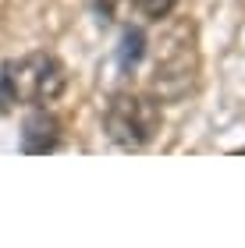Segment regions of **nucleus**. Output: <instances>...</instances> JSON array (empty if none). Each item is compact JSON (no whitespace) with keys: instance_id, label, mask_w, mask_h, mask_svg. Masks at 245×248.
I'll use <instances>...</instances> for the list:
<instances>
[{"instance_id":"obj_1","label":"nucleus","mask_w":245,"mask_h":248,"mask_svg":"<svg viewBox=\"0 0 245 248\" xmlns=\"http://www.w3.org/2000/svg\"><path fill=\"white\" fill-rule=\"evenodd\" d=\"M199 82V50H196V25L188 18L171 21L160 39L157 53H153V78L149 93L160 103H178L196 89Z\"/></svg>"},{"instance_id":"obj_5","label":"nucleus","mask_w":245,"mask_h":248,"mask_svg":"<svg viewBox=\"0 0 245 248\" xmlns=\"http://www.w3.org/2000/svg\"><path fill=\"white\" fill-rule=\"evenodd\" d=\"M146 57V32L142 29H125L121 36V50H117V61L125 71H135V64Z\"/></svg>"},{"instance_id":"obj_2","label":"nucleus","mask_w":245,"mask_h":248,"mask_svg":"<svg viewBox=\"0 0 245 248\" xmlns=\"http://www.w3.org/2000/svg\"><path fill=\"white\" fill-rule=\"evenodd\" d=\"M64 85H68V71L64 64L47 50L15 57L0 67V114L15 107H43L53 103Z\"/></svg>"},{"instance_id":"obj_3","label":"nucleus","mask_w":245,"mask_h":248,"mask_svg":"<svg viewBox=\"0 0 245 248\" xmlns=\"http://www.w3.org/2000/svg\"><path fill=\"white\" fill-rule=\"evenodd\" d=\"M163 128V110L153 93H114L103 110V131L110 142L125 145V149H142L160 135Z\"/></svg>"},{"instance_id":"obj_7","label":"nucleus","mask_w":245,"mask_h":248,"mask_svg":"<svg viewBox=\"0 0 245 248\" xmlns=\"http://www.w3.org/2000/svg\"><path fill=\"white\" fill-rule=\"evenodd\" d=\"M121 4H125V0H96V11H99L103 18H117Z\"/></svg>"},{"instance_id":"obj_4","label":"nucleus","mask_w":245,"mask_h":248,"mask_svg":"<svg viewBox=\"0 0 245 248\" xmlns=\"http://www.w3.org/2000/svg\"><path fill=\"white\" fill-rule=\"evenodd\" d=\"M61 139H64V124L57 121V114H50L43 107H36L21 121V153H29V156L53 153L61 145Z\"/></svg>"},{"instance_id":"obj_6","label":"nucleus","mask_w":245,"mask_h":248,"mask_svg":"<svg viewBox=\"0 0 245 248\" xmlns=\"http://www.w3.org/2000/svg\"><path fill=\"white\" fill-rule=\"evenodd\" d=\"M135 7H139L149 21H163V18L178 7V0H135Z\"/></svg>"}]
</instances>
